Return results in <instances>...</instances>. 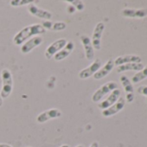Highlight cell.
I'll use <instances>...</instances> for the list:
<instances>
[{"label": "cell", "mask_w": 147, "mask_h": 147, "mask_svg": "<svg viewBox=\"0 0 147 147\" xmlns=\"http://www.w3.org/2000/svg\"><path fill=\"white\" fill-rule=\"evenodd\" d=\"M44 33H46V30L41 25V24H31L18 31L13 37V42L14 44L19 46L22 43L25 42L28 39Z\"/></svg>", "instance_id": "6da1fadb"}, {"label": "cell", "mask_w": 147, "mask_h": 147, "mask_svg": "<svg viewBox=\"0 0 147 147\" xmlns=\"http://www.w3.org/2000/svg\"><path fill=\"white\" fill-rule=\"evenodd\" d=\"M2 78V91H1V97L3 99H6L10 96L12 92L13 88V80L11 73L9 69L5 68L2 70L1 73Z\"/></svg>", "instance_id": "7a4b0ae2"}, {"label": "cell", "mask_w": 147, "mask_h": 147, "mask_svg": "<svg viewBox=\"0 0 147 147\" xmlns=\"http://www.w3.org/2000/svg\"><path fill=\"white\" fill-rule=\"evenodd\" d=\"M118 88V84L115 82H109L103 84L99 89H97L92 96V100L94 102L100 101L107 94H110L113 90Z\"/></svg>", "instance_id": "3957f363"}, {"label": "cell", "mask_w": 147, "mask_h": 147, "mask_svg": "<svg viewBox=\"0 0 147 147\" xmlns=\"http://www.w3.org/2000/svg\"><path fill=\"white\" fill-rule=\"evenodd\" d=\"M102 67V61L100 59H96L94 60L88 67H87L86 68L82 69L80 73H79V77L80 79L85 80L88 79L91 76H94V74Z\"/></svg>", "instance_id": "277c9868"}, {"label": "cell", "mask_w": 147, "mask_h": 147, "mask_svg": "<svg viewBox=\"0 0 147 147\" xmlns=\"http://www.w3.org/2000/svg\"><path fill=\"white\" fill-rule=\"evenodd\" d=\"M104 30H105V24L103 23L100 22L95 25L91 38V42L94 47V49L100 50L101 49V37Z\"/></svg>", "instance_id": "5b68a950"}, {"label": "cell", "mask_w": 147, "mask_h": 147, "mask_svg": "<svg viewBox=\"0 0 147 147\" xmlns=\"http://www.w3.org/2000/svg\"><path fill=\"white\" fill-rule=\"evenodd\" d=\"M67 42V41L66 38H61V39L52 42L45 50V57L48 60H50L52 57L55 56V54H57L61 49H63L65 47Z\"/></svg>", "instance_id": "8992f818"}, {"label": "cell", "mask_w": 147, "mask_h": 147, "mask_svg": "<svg viewBox=\"0 0 147 147\" xmlns=\"http://www.w3.org/2000/svg\"><path fill=\"white\" fill-rule=\"evenodd\" d=\"M61 115H62V113L61 110L57 108H51L49 110H47L39 113L38 116L36 117V121L40 124H42V123H46L49 120L60 118Z\"/></svg>", "instance_id": "52a82bcc"}, {"label": "cell", "mask_w": 147, "mask_h": 147, "mask_svg": "<svg viewBox=\"0 0 147 147\" xmlns=\"http://www.w3.org/2000/svg\"><path fill=\"white\" fill-rule=\"evenodd\" d=\"M28 11L32 16L36 17L38 18H41V19H43L44 21L50 20L52 18V13L51 12H49L46 10H43L42 8H39L35 4H30L28 5Z\"/></svg>", "instance_id": "ba28073f"}, {"label": "cell", "mask_w": 147, "mask_h": 147, "mask_svg": "<svg viewBox=\"0 0 147 147\" xmlns=\"http://www.w3.org/2000/svg\"><path fill=\"white\" fill-rule=\"evenodd\" d=\"M120 94H121V92L119 88L111 92L109 96L106 100H104L103 101H101L98 104L99 108L101 110H105V109H107L108 107H110L111 106H113V104H115L118 101V100L120 98Z\"/></svg>", "instance_id": "9c48e42d"}, {"label": "cell", "mask_w": 147, "mask_h": 147, "mask_svg": "<svg viewBox=\"0 0 147 147\" xmlns=\"http://www.w3.org/2000/svg\"><path fill=\"white\" fill-rule=\"evenodd\" d=\"M42 43V37L40 36H33L32 38L27 40L21 47V52L23 54H28L32 51L34 49L38 47Z\"/></svg>", "instance_id": "30bf717a"}, {"label": "cell", "mask_w": 147, "mask_h": 147, "mask_svg": "<svg viewBox=\"0 0 147 147\" xmlns=\"http://www.w3.org/2000/svg\"><path fill=\"white\" fill-rule=\"evenodd\" d=\"M80 40L83 46L86 58L88 61H92L94 57V47L91 42V38L87 35H82L80 37Z\"/></svg>", "instance_id": "8fae6325"}, {"label": "cell", "mask_w": 147, "mask_h": 147, "mask_svg": "<svg viewBox=\"0 0 147 147\" xmlns=\"http://www.w3.org/2000/svg\"><path fill=\"white\" fill-rule=\"evenodd\" d=\"M125 105V100L124 98L120 97L115 104H113V106H111L107 109L102 110V115L104 117H111V116H113L116 113H118L119 112H120L124 108Z\"/></svg>", "instance_id": "7c38bea8"}, {"label": "cell", "mask_w": 147, "mask_h": 147, "mask_svg": "<svg viewBox=\"0 0 147 147\" xmlns=\"http://www.w3.org/2000/svg\"><path fill=\"white\" fill-rule=\"evenodd\" d=\"M114 60H113V59H109L107 62H106V64L103 66V67H101L94 75V78L95 79V80H100V79H102V78H104V77H106V76H107L109 74L111 73V71L113 69V67H114Z\"/></svg>", "instance_id": "4fadbf2b"}, {"label": "cell", "mask_w": 147, "mask_h": 147, "mask_svg": "<svg viewBox=\"0 0 147 147\" xmlns=\"http://www.w3.org/2000/svg\"><path fill=\"white\" fill-rule=\"evenodd\" d=\"M121 15L131 18H144L147 17V9H131L125 8L121 11Z\"/></svg>", "instance_id": "5bb4252c"}, {"label": "cell", "mask_w": 147, "mask_h": 147, "mask_svg": "<svg viewBox=\"0 0 147 147\" xmlns=\"http://www.w3.org/2000/svg\"><path fill=\"white\" fill-rule=\"evenodd\" d=\"M141 57L136 55H125L117 57L114 60L115 66H120L126 63H141Z\"/></svg>", "instance_id": "9a60e30c"}, {"label": "cell", "mask_w": 147, "mask_h": 147, "mask_svg": "<svg viewBox=\"0 0 147 147\" xmlns=\"http://www.w3.org/2000/svg\"><path fill=\"white\" fill-rule=\"evenodd\" d=\"M74 49H75V44H74V42L72 41L67 42V44L65 45V47L63 49H61L57 54L55 55V56H54L55 60L58 61L64 60L73 52Z\"/></svg>", "instance_id": "2e32d148"}, {"label": "cell", "mask_w": 147, "mask_h": 147, "mask_svg": "<svg viewBox=\"0 0 147 147\" xmlns=\"http://www.w3.org/2000/svg\"><path fill=\"white\" fill-rule=\"evenodd\" d=\"M143 63H126L124 65H120L117 67V72L122 73L125 71H140L144 68Z\"/></svg>", "instance_id": "e0dca14e"}, {"label": "cell", "mask_w": 147, "mask_h": 147, "mask_svg": "<svg viewBox=\"0 0 147 147\" xmlns=\"http://www.w3.org/2000/svg\"><path fill=\"white\" fill-rule=\"evenodd\" d=\"M119 81L124 88V90L125 92L126 93V94H133V91H134V88H133V86H132V83L129 80V78L126 76H121L119 77Z\"/></svg>", "instance_id": "ac0fdd59"}, {"label": "cell", "mask_w": 147, "mask_h": 147, "mask_svg": "<svg viewBox=\"0 0 147 147\" xmlns=\"http://www.w3.org/2000/svg\"><path fill=\"white\" fill-rule=\"evenodd\" d=\"M146 78H147V64H146V66L144 67V68L142 70L138 71L137 74H135V75L132 76L131 82L134 84H137V83L144 81Z\"/></svg>", "instance_id": "d6986e66"}, {"label": "cell", "mask_w": 147, "mask_h": 147, "mask_svg": "<svg viewBox=\"0 0 147 147\" xmlns=\"http://www.w3.org/2000/svg\"><path fill=\"white\" fill-rule=\"evenodd\" d=\"M34 3H36V1H33V0H11V1L10 2L11 5L13 7L29 5L30 4H34Z\"/></svg>", "instance_id": "ffe728a7"}, {"label": "cell", "mask_w": 147, "mask_h": 147, "mask_svg": "<svg viewBox=\"0 0 147 147\" xmlns=\"http://www.w3.org/2000/svg\"><path fill=\"white\" fill-rule=\"evenodd\" d=\"M66 3L73 5L76 9H77V11H82L85 9V5L83 4V2L79 1V0H66Z\"/></svg>", "instance_id": "44dd1931"}, {"label": "cell", "mask_w": 147, "mask_h": 147, "mask_svg": "<svg viewBox=\"0 0 147 147\" xmlns=\"http://www.w3.org/2000/svg\"><path fill=\"white\" fill-rule=\"evenodd\" d=\"M66 27H67V25H66L65 23H62V22L53 23L52 24V27H51V30H54V31H61V30H65Z\"/></svg>", "instance_id": "7402d4cb"}, {"label": "cell", "mask_w": 147, "mask_h": 147, "mask_svg": "<svg viewBox=\"0 0 147 147\" xmlns=\"http://www.w3.org/2000/svg\"><path fill=\"white\" fill-rule=\"evenodd\" d=\"M137 92L144 96H147V86H141L137 89Z\"/></svg>", "instance_id": "603a6c76"}, {"label": "cell", "mask_w": 147, "mask_h": 147, "mask_svg": "<svg viewBox=\"0 0 147 147\" xmlns=\"http://www.w3.org/2000/svg\"><path fill=\"white\" fill-rule=\"evenodd\" d=\"M67 13H69V14H73V13H75L76 11V9L74 7L73 5H68L67 6Z\"/></svg>", "instance_id": "cb8c5ba5"}, {"label": "cell", "mask_w": 147, "mask_h": 147, "mask_svg": "<svg viewBox=\"0 0 147 147\" xmlns=\"http://www.w3.org/2000/svg\"><path fill=\"white\" fill-rule=\"evenodd\" d=\"M125 100H126L127 102L131 103V102L133 101V100H134V94H126Z\"/></svg>", "instance_id": "d4e9b609"}, {"label": "cell", "mask_w": 147, "mask_h": 147, "mask_svg": "<svg viewBox=\"0 0 147 147\" xmlns=\"http://www.w3.org/2000/svg\"><path fill=\"white\" fill-rule=\"evenodd\" d=\"M89 147H99V143L96 142V141H94V142H93V143L91 144V145H90Z\"/></svg>", "instance_id": "484cf974"}, {"label": "cell", "mask_w": 147, "mask_h": 147, "mask_svg": "<svg viewBox=\"0 0 147 147\" xmlns=\"http://www.w3.org/2000/svg\"><path fill=\"white\" fill-rule=\"evenodd\" d=\"M0 147H12V146L8 144H0Z\"/></svg>", "instance_id": "4316f807"}, {"label": "cell", "mask_w": 147, "mask_h": 147, "mask_svg": "<svg viewBox=\"0 0 147 147\" xmlns=\"http://www.w3.org/2000/svg\"><path fill=\"white\" fill-rule=\"evenodd\" d=\"M3 106V98L1 97V94H0V107Z\"/></svg>", "instance_id": "83f0119b"}, {"label": "cell", "mask_w": 147, "mask_h": 147, "mask_svg": "<svg viewBox=\"0 0 147 147\" xmlns=\"http://www.w3.org/2000/svg\"><path fill=\"white\" fill-rule=\"evenodd\" d=\"M60 147H69V145H67V144H63V145H61V146H60Z\"/></svg>", "instance_id": "f1b7e54d"}, {"label": "cell", "mask_w": 147, "mask_h": 147, "mask_svg": "<svg viewBox=\"0 0 147 147\" xmlns=\"http://www.w3.org/2000/svg\"><path fill=\"white\" fill-rule=\"evenodd\" d=\"M76 147H84L83 145H77V146H76Z\"/></svg>", "instance_id": "f546056e"}, {"label": "cell", "mask_w": 147, "mask_h": 147, "mask_svg": "<svg viewBox=\"0 0 147 147\" xmlns=\"http://www.w3.org/2000/svg\"><path fill=\"white\" fill-rule=\"evenodd\" d=\"M145 20H146V21H147V17H146V18H145Z\"/></svg>", "instance_id": "4dcf8cb0"}, {"label": "cell", "mask_w": 147, "mask_h": 147, "mask_svg": "<svg viewBox=\"0 0 147 147\" xmlns=\"http://www.w3.org/2000/svg\"><path fill=\"white\" fill-rule=\"evenodd\" d=\"M146 98H147V96H146Z\"/></svg>", "instance_id": "1f68e13d"}]
</instances>
